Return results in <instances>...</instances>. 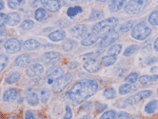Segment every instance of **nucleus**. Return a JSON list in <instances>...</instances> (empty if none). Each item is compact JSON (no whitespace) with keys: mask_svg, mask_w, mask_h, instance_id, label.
Returning a JSON list of instances; mask_svg holds the SVG:
<instances>
[{"mask_svg":"<svg viewBox=\"0 0 158 119\" xmlns=\"http://www.w3.org/2000/svg\"><path fill=\"white\" fill-rule=\"evenodd\" d=\"M98 90V84L94 80L78 81L73 84L72 89L66 92V97L73 105L81 104L88 98L93 96Z\"/></svg>","mask_w":158,"mask_h":119,"instance_id":"1","label":"nucleus"},{"mask_svg":"<svg viewBox=\"0 0 158 119\" xmlns=\"http://www.w3.org/2000/svg\"><path fill=\"white\" fill-rule=\"evenodd\" d=\"M117 25H118V19L116 17H110L108 19H104L96 23L93 27V31L97 35H101V34H105V32L112 31V30Z\"/></svg>","mask_w":158,"mask_h":119,"instance_id":"2","label":"nucleus"},{"mask_svg":"<svg viewBox=\"0 0 158 119\" xmlns=\"http://www.w3.org/2000/svg\"><path fill=\"white\" fill-rule=\"evenodd\" d=\"M152 34V30L146 25L145 22L138 23L131 30V37L136 40H145L148 38Z\"/></svg>","mask_w":158,"mask_h":119,"instance_id":"3","label":"nucleus"},{"mask_svg":"<svg viewBox=\"0 0 158 119\" xmlns=\"http://www.w3.org/2000/svg\"><path fill=\"white\" fill-rule=\"evenodd\" d=\"M149 5L148 1H142V0H135V1H130L125 6L126 13L129 14H135L141 13L142 10L146 9V7Z\"/></svg>","mask_w":158,"mask_h":119,"instance_id":"4","label":"nucleus"},{"mask_svg":"<svg viewBox=\"0 0 158 119\" xmlns=\"http://www.w3.org/2000/svg\"><path fill=\"white\" fill-rule=\"evenodd\" d=\"M73 80V75L71 73H66L60 78H58L52 84V91L56 93L61 92L68 85H69Z\"/></svg>","mask_w":158,"mask_h":119,"instance_id":"5","label":"nucleus"},{"mask_svg":"<svg viewBox=\"0 0 158 119\" xmlns=\"http://www.w3.org/2000/svg\"><path fill=\"white\" fill-rule=\"evenodd\" d=\"M4 48L8 53L14 55V53H16L21 50V43L16 38H10L5 42Z\"/></svg>","mask_w":158,"mask_h":119,"instance_id":"6","label":"nucleus"},{"mask_svg":"<svg viewBox=\"0 0 158 119\" xmlns=\"http://www.w3.org/2000/svg\"><path fill=\"white\" fill-rule=\"evenodd\" d=\"M152 94V91H141V92H137L136 94H134L132 96L127 97V98H128L129 104L131 106V105L136 104V103H138V102H140L146 98H148V97H150Z\"/></svg>","mask_w":158,"mask_h":119,"instance_id":"7","label":"nucleus"},{"mask_svg":"<svg viewBox=\"0 0 158 119\" xmlns=\"http://www.w3.org/2000/svg\"><path fill=\"white\" fill-rule=\"evenodd\" d=\"M63 74V69L59 66H53L47 72V76H48V83L52 84L54 80H57L60 78Z\"/></svg>","mask_w":158,"mask_h":119,"instance_id":"8","label":"nucleus"},{"mask_svg":"<svg viewBox=\"0 0 158 119\" xmlns=\"http://www.w3.org/2000/svg\"><path fill=\"white\" fill-rule=\"evenodd\" d=\"M118 37H119V35H118V34L117 32H115V31H110L108 35H106L102 39L100 40V43H99V46L100 47H102V48H104V47H108V46H110V44H112V43H114L117 39H118Z\"/></svg>","mask_w":158,"mask_h":119,"instance_id":"9","label":"nucleus"},{"mask_svg":"<svg viewBox=\"0 0 158 119\" xmlns=\"http://www.w3.org/2000/svg\"><path fill=\"white\" fill-rule=\"evenodd\" d=\"M43 72H44L43 66H42L41 64H38V63L31 65V66H29V68L26 71L27 75H28L29 77H36V76H39L40 74H42Z\"/></svg>","mask_w":158,"mask_h":119,"instance_id":"10","label":"nucleus"},{"mask_svg":"<svg viewBox=\"0 0 158 119\" xmlns=\"http://www.w3.org/2000/svg\"><path fill=\"white\" fill-rule=\"evenodd\" d=\"M59 53L55 52V51H48L45 52L42 55V61L47 64V65H51V64H54L59 60Z\"/></svg>","mask_w":158,"mask_h":119,"instance_id":"11","label":"nucleus"},{"mask_svg":"<svg viewBox=\"0 0 158 119\" xmlns=\"http://www.w3.org/2000/svg\"><path fill=\"white\" fill-rule=\"evenodd\" d=\"M84 69L88 72H96L100 70V64L96 59H88L84 65H83Z\"/></svg>","mask_w":158,"mask_h":119,"instance_id":"12","label":"nucleus"},{"mask_svg":"<svg viewBox=\"0 0 158 119\" xmlns=\"http://www.w3.org/2000/svg\"><path fill=\"white\" fill-rule=\"evenodd\" d=\"M98 39H99V35L95 34V32H89V34H88L83 37L81 44L83 46H91L94 45Z\"/></svg>","mask_w":158,"mask_h":119,"instance_id":"13","label":"nucleus"},{"mask_svg":"<svg viewBox=\"0 0 158 119\" xmlns=\"http://www.w3.org/2000/svg\"><path fill=\"white\" fill-rule=\"evenodd\" d=\"M87 32V27L83 24H79L72 28L71 34L73 37L75 38H81Z\"/></svg>","mask_w":158,"mask_h":119,"instance_id":"14","label":"nucleus"},{"mask_svg":"<svg viewBox=\"0 0 158 119\" xmlns=\"http://www.w3.org/2000/svg\"><path fill=\"white\" fill-rule=\"evenodd\" d=\"M44 6L46 7L50 12L55 13L61 8V2L58 0H50V1H42Z\"/></svg>","mask_w":158,"mask_h":119,"instance_id":"15","label":"nucleus"},{"mask_svg":"<svg viewBox=\"0 0 158 119\" xmlns=\"http://www.w3.org/2000/svg\"><path fill=\"white\" fill-rule=\"evenodd\" d=\"M15 62L19 67H26L31 63V56L29 55H26V53H23V55L17 56Z\"/></svg>","mask_w":158,"mask_h":119,"instance_id":"16","label":"nucleus"},{"mask_svg":"<svg viewBox=\"0 0 158 119\" xmlns=\"http://www.w3.org/2000/svg\"><path fill=\"white\" fill-rule=\"evenodd\" d=\"M20 22V16L17 13H10L7 14V24L9 26H16Z\"/></svg>","mask_w":158,"mask_h":119,"instance_id":"17","label":"nucleus"},{"mask_svg":"<svg viewBox=\"0 0 158 119\" xmlns=\"http://www.w3.org/2000/svg\"><path fill=\"white\" fill-rule=\"evenodd\" d=\"M18 92L15 89H9L3 94V100L4 101H14L17 98Z\"/></svg>","mask_w":158,"mask_h":119,"instance_id":"18","label":"nucleus"},{"mask_svg":"<svg viewBox=\"0 0 158 119\" xmlns=\"http://www.w3.org/2000/svg\"><path fill=\"white\" fill-rule=\"evenodd\" d=\"M48 37L52 41H61V40H64V38L66 37V32L64 31L58 30V31H52V34L48 35Z\"/></svg>","mask_w":158,"mask_h":119,"instance_id":"19","label":"nucleus"},{"mask_svg":"<svg viewBox=\"0 0 158 119\" xmlns=\"http://www.w3.org/2000/svg\"><path fill=\"white\" fill-rule=\"evenodd\" d=\"M24 47L28 51H33V50H36L37 48L40 47V43L35 39H28L24 43Z\"/></svg>","mask_w":158,"mask_h":119,"instance_id":"20","label":"nucleus"},{"mask_svg":"<svg viewBox=\"0 0 158 119\" xmlns=\"http://www.w3.org/2000/svg\"><path fill=\"white\" fill-rule=\"evenodd\" d=\"M20 76H21L20 72H15L10 73V74L8 75V76L5 78V82H6L7 84H10V85L15 84V83H16V82L20 79Z\"/></svg>","mask_w":158,"mask_h":119,"instance_id":"21","label":"nucleus"},{"mask_svg":"<svg viewBox=\"0 0 158 119\" xmlns=\"http://www.w3.org/2000/svg\"><path fill=\"white\" fill-rule=\"evenodd\" d=\"M158 81V74L156 75H143L140 77V82L143 85H148L153 82Z\"/></svg>","mask_w":158,"mask_h":119,"instance_id":"22","label":"nucleus"},{"mask_svg":"<svg viewBox=\"0 0 158 119\" xmlns=\"http://www.w3.org/2000/svg\"><path fill=\"white\" fill-rule=\"evenodd\" d=\"M124 4H125L124 1H110L109 4V9L110 10V12L116 13L122 9Z\"/></svg>","mask_w":158,"mask_h":119,"instance_id":"23","label":"nucleus"},{"mask_svg":"<svg viewBox=\"0 0 158 119\" xmlns=\"http://www.w3.org/2000/svg\"><path fill=\"white\" fill-rule=\"evenodd\" d=\"M158 108V101L157 100H152L151 102H149L148 104L146 105L145 107V112L149 114H152Z\"/></svg>","mask_w":158,"mask_h":119,"instance_id":"24","label":"nucleus"},{"mask_svg":"<svg viewBox=\"0 0 158 119\" xmlns=\"http://www.w3.org/2000/svg\"><path fill=\"white\" fill-rule=\"evenodd\" d=\"M117 60V57L116 56H114V55H107V56H104L101 60V63H102L103 66L105 67H108V66H110V65H114Z\"/></svg>","mask_w":158,"mask_h":119,"instance_id":"25","label":"nucleus"},{"mask_svg":"<svg viewBox=\"0 0 158 119\" xmlns=\"http://www.w3.org/2000/svg\"><path fill=\"white\" fill-rule=\"evenodd\" d=\"M27 102L31 106H36V105H38V103H39L38 95L35 92H31V93H29L28 96H27Z\"/></svg>","mask_w":158,"mask_h":119,"instance_id":"26","label":"nucleus"},{"mask_svg":"<svg viewBox=\"0 0 158 119\" xmlns=\"http://www.w3.org/2000/svg\"><path fill=\"white\" fill-rule=\"evenodd\" d=\"M135 88L134 86L131 85V84H124L122 86H120V88H119V93L120 94H128L130 92H131L132 91H134Z\"/></svg>","mask_w":158,"mask_h":119,"instance_id":"27","label":"nucleus"},{"mask_svg":"<svg viewBox=\"0 0 158 119\" xmlns=\"http://www.w3.org/2000/svg\"><path fill=\"white\" fill-rule=\"evenodd\" d=\"M104 17V13L102 10H93L91 15L89 17V21H94V20H99V19H102Z\"/></svg>","mask_w":158,"mask_h":119,"instance_id":"28","label":"nucleus"},{"mask_svg":"<svg viewBox=\"0 0 158 119\" xmlns=\"http://www.w3.org/2000/svg\"><path fill=\"white\" fill-rule=\"evenodd\" d=\"M46 16H47V10H45L44 8H38V9L35 10V18L37 21H42Z\"/></svg>","mask_w":158,"mask_h":119,"instance_id":"29","label":"nucleus"},{"mask_svg":"<svg viewBox=\"0 0 158 119\" xmlns=\"http://www.w3.org/2000/svg\"><path fill=\"white\" fill-rule=\"evenodd\" d=\"M121 50H122V45L116 44V45L111 46V47L108 50V53H109V55L116 56V55H118L119 53L121 52Z\"/></svg>","mask_w":158,"mask_h":119,"instance_id":"30","label":"nucleus"},{"mask_svg":"<svg viewBox=\"0 0 158 119\" xmlns=\"http://www.w3.org/2000/svg\"><path fill=\"white\" fill-rule=\"evenodd\" d=\"M74 47H75V42L73 39H67L63 42V44H62V48L66 51H72Z\"/></svg>","mask_w":158,"mask_h":119,"instance_id":"31","label":"nucleus"},{"mask_svg":"<svg viewBox=\"0 0 158 119\" xmlns=\"http://www.w3.org/2000/svg\"><path fill=\"white\" fill-rule=\"evenodd\" d=\"M83 12V10L81 7L79 6H76V7H71L68 9V12H67V14L69 15L70 17H73L75 16L77 14H81Z\"/></svg>","mask_w":158,"mask_h":119,"instance_id":"32","label":"nucleus"},{"mask_svg":"<svg viewBox=\"0 0 158 119\" xmlns=\"http://www.w3.org/2000/svg\"><path fill=\"white\" fill-rule=\"evenodd\" d=\"M50 91L48 89H42L40 91V99L42 103H47V101L50 98Z\"/></svg>","mask_w":158,"mask_h":119,"instance_id":"33","label":"nucleus"},{"mask_svg":"<svg viewBox=\"0 0 158 119\" xmlns=\"http://www.w3.org/2000/svg\"><path fill=\"white\" fill-rule=\"evenodd\" d=\"M138 49H139V47L137 45H131V46L128 47L125 50V51H124V56H131V55H134Z\"/></svg>","mask_w":158,"mask_h":119,"instance_id":"34","label":"nucleus"},{"mask_svg":"<svg viewBox=\"0 0 158 119\" xmlns=\"http://www.w3.org/2000/svg\"><path fill=\"white\" fill-rule=\"evenodd\" d=\"M104 96L107 99H112L116 96V92L114 88H108L104 91Z\"/></svg>","mask_w":158,"mask_h":119,"instance_id":"35","label":"nucleus"},{"mask_svg":"<svg viewBox=\"0 0 158 119\" xmlns=\"http://www.w3.org/2000/svg\"><path fill=\"white\" fill-rule=\"evenodd\" d=\"M133 29V21H128V22L124 23L120 27V31L121 32H128L129 31Z\"/></svg>","mask_w":158,"mask_h":119,"instance_id":"36","label":"nucleus"},{"mask_svg":"<svg viewBox=\"0 0 158 119\" xmlns=\"http://www.w3.org/2000/svg\"><path fill=\"white\" fill-rule=\"evenodd\" d=\"M149 22H150V24H152L153 26H157L158 25V10L152 12L150 14V16H149Z\"/></svg>","mask_w":158,"mask_h":119,"instance_id":"37","label":"nucleus"},{"mask_svg":"<svg viewBox=\"0 0 158 119\" xmlns=\"http://www.w3.org/2000/svg\"><path fill=\"white\" fill-rule=\"evenodd\" d=\"M9 58L7 55H3V53H0V72H1L8 65Z\"/></svg>","mask_w":158,"mask_h":119,"instance_id":"38","label":"nucleus"},{"mask_svg":"<svg viewBox=\"0 0 158 119\" xmlns=\"http://www.w3.org/2000/svg\"><path fill=\"white\" fill-rule=\"evenodd\" d=\"M33 26H35V23H33V21H32V20H25V21H23V22L21 23L20 28H21L22 30L28 31V30L32 29Z\"/></svg>","mask_w":158,"mask_h":119,"instance_id":"39","label":"nucleus"},{"mask_svg":"<svg viewBox=\"0 0 158 119\" xmlns=\"http://www.w3.org/2000/svg\"><path fill=\"white\" fill-rule=\"evenodd\" d=\"M25 3V1H23V0H13V1H9L8 2V6L10 8V9H18L19 7H21L22 5H23Z\"/></svg>","mask_w":158,"mask_h":119,"instance_id":"40","label":"nucleus"},{"mask_svg":"<svg viewBox=\"0 0 158 119\" xmlns=\"http://www.w3.org/2000/svg\"><path fill=\"white\" fill-rule=\"evenodd\" d=\"M103 52H104L103 50H98L96 51H93V52L87 53V55H83V57L84 58H89V59H93V57H98V56H100Z\"/></svg>","mask_w":158,"mask_h":119,"instance_id":"41","label":"nucleus"},{"mask_svg":"<svg viewBox=\"0 0 158 119\" xmlns=\"http://www.w3.org/2000/svg\"><path fill=\"white\" fill-rule=\"evenodd\" d=\"M138 77H139V75H138L137 72H131L126 77V81L129 82V83H135L137 81Z\"/></svg>","mask_w":158,"mask_h":119,"instance_id":"42","label":"nucleus"},{"mask_svg":"<svg viewBox=\"0 0 158 119\" xmlns=\"http://www.w3.org/2000/svg\"><path fill=\"white\" fill-rule=\"evenodd\" d=\"M116 116V113L114 111H108L102 114L100 119H114Z\"/></svg>","mask_w":158,"mask_h":119,"instance_id":"43","label":"nucleus"},{"mask_svg":"<svg viewBox=\"0 0 158 119\" xmlns=\"http://www.w3.org/2000/svg\"><path fill=\"white\" fill-rule=\"evenodd\" d=\"M56 25L59 28H66L70 26V21H68L67 19H60L56 22Z\"/></svg>","mask_w":158,"mask_h":119,"instance_id":"44","label":"nucleus"},{"mask_svg":"<svg viewBox=\"0 0 158 119\" xmlns=\"http://www.w3.org/2000/svg\"><path fill=\"white\" fill-rule=\"evenodd\" d=\"M73 117V112H72V109L69 107V106H67L66 107V113L64 115V119H72Z\"/></svg>","mask_w":158,"mask_h":119,"instance_id":"45","label":"nucleus"},{"mask_svg":"<svg viewBox=\"0 0 158 119\" xmlns=\"http://www.w3.org/2000/svg\"><path fill=\"white\" fill-rule=\"evenodd\" d=\"M115 117H116V119H131L130 114L127 113H124V112H121V113H117V115Z\"/></svg>","mask_w":158,"mask_h":119,"instance_id":"46","label":"nucleus"},{"mask_svg":"<svg viewBox=\"0 0 158 119\" xmlns=\"http://www.w3.org/2000/svg\"><path fill=\"white\" fill-rule=\"evenodd\" d=\"M6 22H7V14H0V28L3 27Z\"/></svg>","mask_w":158,"mask_h":119,"instance_id":"47","label":"nucleus"},{"mask_svg":"<svg viewBox=\"0 0 158 119\" xmlns=\"http://www.w3.org/2000/svg\"><path fill=\"white\" fill-rule=\"evenodd\" d=\"M92 107H93V103H92V102H87V103H85V104L81 107V110H82V111H84V110L89 111V110H91V109H92Z\"/></svg>","mask_w":158,"mask_h":119,"instance_id":"48","label":"nucleus"},{"mask_svg":"<svg viewBox=\"0 0 158 119\" xmlns=\"http://www.w3.org/2000/svg\"><path fill=\"white\" fill-rule=\"evenodd\" d=\"M106 108H107V105L101 104V103H97V105H96V111H97V113H100V112L104 111Z\"/></svg>","mask_w":158,"mask_h":119,"instance_id":"49","label":"nucleus"},{"mask_svg":"<svg viewBox=\"0 0 158 119\" xmlns=\"http://www.w3.org/2000/svg\"><path fill=\"white\" fill-rule=\"evenodd\" d=\"M25 119H35V117L31 111H27L25 113Z\"/></svg>","mask_w":158,"mask_h":119,"instance_id":"50","label":"nucleus"},{"mask_svg":"<svg viewBox=\"0 0 158 119\" xmlns=\"http://www.w3.org/2000/svg\"><path fill=\"white\" fill-rule=\"evenodd\" d=\"M155 61H156L155 58H151V59H149V60H147L146 63L148 64V65H150V64H152V63H153V62H155Z\"/></svg>","mask_w":158,"mask_h":119,"instance_id":"51","label":"nucleus"},{"mask_svg":"<svg viewBox=\"0 0 158 119\" xmlns=\"http://www.w3.org/2000/svg\"><path fill=\"white\" fill-rule=\"evenodd\" d=\"M154 50H155L156 51H158V37L156 38V40H155V42H154Z\"/></svg>","mask_w":158,"mask_h":119,"instance_id":"52","label":"nucleus"},{"mask_svg":"<svg viewBox=\"0 0 158 119\" xmlns=\"http://www.w3.org/2000/svg\"><path fill=\"white\" fill-rule=\"evenodd\" d=\"M4 9V3L2 1H0V10H2Z\"/></svg>","mask_w":158,"mask_h":119,"instance_id":"53","label":"nucleus"},{"mask_svg":"<svg viewBox=\"0 0 158 119\" xmlns=\"http://www.w3.org/2000/svg\"><path fill=\"white\" fill-rule=\"evenodd\" d=\"M9 119H17V118H15V117H10V118H9Z\"/></svg>","mask_w":158,"mask_h":119,"instance_id":"54","label":"nucleus"}]
</instances>
